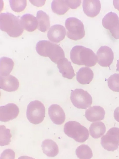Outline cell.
Segmentation results:
<instances>
[{
  "mask_svg": "<svg viewBox=\"0 0 119 159\" xmlns=\"http://www.w3.org/2000/svg\"><path fill=\"white\" fill-rule=\"evenodd\" d=\"M70 57L73 63L78 65L92 67L97 62V57L94 52L81 45H76L73 48Z\"/></svg>",
  "mask_w": 119,
  "mask_h": 159,
  "instance_id": "6da1fadb",
  "label": "cell"
},
{
  "mask_svg": "<svg viewBox=\"0 0 119 159\" xmlns=\"http://www.w3.org/2000/svg\"><path fill=\"white\" fill-rule=\"evenodd\" d=\"M0 28L13 38L19 37L24 30L20 19L9 12L0 14Z\"/></svg>",
  "mask_w": 119,
  "mask_h": 159,
  "instance_id": "7a4b0ae2",
  "label": "cell"
},
{
  "mask_svg": "<svg viewBox=\"0 0 119 159\" xmlns=\"http://www.w3.org/2000/svg\"><path fill=\"white\" fill-rule=\"evenodd\" d=\"M36 50L39 55L48 57L56 64L60 60L65 57L63 49L58 45L48 41L43 40L38 42L36 46Z\"/></svg>",
  "mask_w": 119,
  "mask_h": 159,
  "instance_id": "3957f363",
  "label": "cell"
},
{
  "mask_svg": "<svg viewBox=\"0 0 119 159\" xmlns=\"http://www.w3.org/2000/svg\"><path fill=\"white\" fill-rule=\"evenodd\" d=\"M64 131L68 137L79 143H84L89 137L87 129L75 121L66 122L64 126Z\"/></svg>",
  "mask_w": 119,
  "mask_h": 159,
  "instance_id": "277c9868",
  "label": "cell"
},
{
  "mask_svg": "<svg viewBox=\"0 0 119 159\" xmlns=\"http://www.w3.org/2000/svg\"><path fill=\"white\" fill-rule=\"evenodd\" d=\"M26 116L31 123L36 125L41 123L45 116V109L43 104L37 100L31 102L27 107Z\"/></svg>",
  "mask_w": 119,
  "mask_h": 159,
  "instance_id": "5b68a950",
  "label": "cell"
},
{
  "mask_svg": "<svg viewBox=\"0 0 119 159\" xmlns=\"http://www.w3.org/2000/svg\"><path fill=\"white\" fill-rule=\"evenodd\" d=\"M67 31L66 35L69 39L77 40L83 38L85 35L83 23L79 19L74 17L67 18L65 22Z\"/></svg>",
  "mask_w": 119,
  "mask_h": 159,
  "instance_id": "8992f818",
  "label": "cell"
},
{
  "mask_svg": "<svg viewBox=\"0 0 119 159\" xmlns=\"http://www.w3.org/2000/svg\"><path fill=\"white\" fill-rule=\"evenodd\" d=\"M70 98L73 105L78 109H86L90 106L92 102L90 94L87 91L81 89L72 90Z\"/></svg>",
  "mask_w": 119,
  "mask_h": 159,
  "instance_id": "52a82bcc",
  "label": "cell"
},
{
  "mask_svg": "<svg viewBox=\"0 0 119 159\" xmlns=\"http://www.w3.org/2000/svg\"><path fill=\"white\" fill-rule=\"evenodd\" d=\"M101 144L103 148L109 151H114L119 146V128L112 127L101 139Z\"/></svg>",
  "mask_w": 119,
  "mask_h": 159,
  "instance_id": "ba28073f",
  "label": "cell"
},
{
  "mask_svg": "<svg viewBox=\"0 0 119 159\" xmlns=\"http://www.w3.org/2000/svg\"><path fill=\"white\" fill-rule=\"evenodd\" d=\"M102 24L114 38L119 39V18L116 13L110 12L106 14L102 19Z\"/></svg>",
  "mask_w": 119,
  "mask_h": 159,
  "instance_id": "9c48e42d",
  "label": "cell"
},
{
  "mask_svg": "<svg viewBox=\"0 0 119 159\" xmlns=\"http://www.w3.org/2000/svg\"><path fill=\"white\" fill-rule=\"evenodd\" d=\"M97 62L101 66H109L112 63L113 52L110 47L106 46H101L96 53Z\"/></svg>",
  "mask_w": 119,
  "mask_h": 159,
  "instance_id": "30bf717a",
  "label": "cell"
},
{
  "mask_svg": "<svg viewBox=\"0 0 119 159\" xmlns=\"http://www.w3.org/2000/svg\"><path fill=\"white\" fill-rule=\"evenodd\" d=\"M19 113L18 107L13 103H9L0 107V120L7 122L15 119Z\"/></svg>",
  "mask_w": 119,
  "mask_h": 159,
  "instance_id": "8fae6325",
  "label": "cell"
},
{
  "mask_svg": "<svg viewBox=\"0 0 119 159\" xmlns=\"http://www.w3.org/2000/svg\"><path fill=\"white\" fill-rule=\"evenodd\" d=\"M49 116L53 123L57 125L63 124L65 120V114L61 107L57 104H52L48 109Z\"/></svg>",
  "mask_w": 119,
  "mask_h": 159,
  "instance_id": "7c38bea8",
  "label": "cell"
},
{
  "mask_svg": "<svg viewBox=\"0 0 119 159\" xmlns=\"http://www.w3.org/2000/svg\"><path fill=\"white\" fill-rule=\"evenodd\" d=\"M82 7L84 13L87 16L94 17L99 13L101 5L98 0H83Z\"/></svg>",
  "mask_w": 119,
  "mask_h": 159,
  "instance_id": "4fadbf2b",
  "label": "cell"
},
{
  "mask_svg": "<svg viewBox=\"0 0 119 159\" xmlns=\"http://www.w3.org/2000/svg\"><path fill=\"white\" fill-rule=\"evenodd\" d=\"M66 34V30L64 26L60 25H55L52 26L49 29L47 36L51 42L58 43L65 38Z\"/></svg>",
  "mask_w": 119,
  "mask_h": 159,
  "instance_id": "5bb4252c",
  "label": "cell"
},
{
  "mask_svg": "<svg viewBox=\"0 0 119 159\" xmlns=\"http://www.w3.org/2000/svg\"><path fill=\"white\" fill-rule=\"evenodd\" d=\"M19 86V81L15 76L10 75L6 76H0L1 89L8 92H12L17 90Z\"/></svg>",
  "mask_w": 119,
  "mask_h": 159,
  "instance_id": "9a60e30c",
  "label": "cell"
},
{
  "mask_svg": "<svg viewBox=\"0 0 119 159\" xmlns=\"http://www.w3.org/2000/svg\"><path fill=\"white\" fill-rule=\"evenodd\" d=\"M105 114L104 109L99 106H95L89 107L86 110L85 116L91 122L103 120Z\"/></svg>",
  "mask_w": 119,
  "mask_h": 159,
  "instance_id": "2e32d148",
  "label": "cell"
},
{
  "mask_svg": "<svg viewBox=\"0 0 119 159\" xmlns=\"http://www.w3.org/2000/svg\"><path fill=\"white\" fill-rule=\"evenodd\" d=\"M57 64L59 71L64 77L72 79L75 75L71 63L67 58L64 57Z\"/></svg>",
  "mask_w": 119,
  "mask_h": 159,
  "instance_id": "e0dca14e",
  "label": "cell"
},
{
  "mask_svg": "<svg viewBox=\"0 0 119 159\" xmlns=\"http://www.w3.org/2000/svg\"><path fill=\"white\" fill-rule=\"evenodd\" d=\"M20 20L23 29L27 31L33 32L37 28V19L33 15L25 14L20 17Z\"/></svg>",
  "mask_w": 119,
  "mask_h": 159,
  "instance_id": "ac0fdd59",
  "label": "cell"
},
{
  "mask_svg": "<svg viewBox=\"0 0 119 159\" xmlns=\"http://www.w3.org/2000/svg\"><path fill=\"white\" fill-rule=\"evenodd\" d=\"M41 146L43 153L49 157H55L59 153V147L52 140H45L42 142Z\"/></svg>",
  "mask_w": 119,
  "mask_h": 159,
  "instance_id": "d6986e66",
  "label": "cell"
},
{
  "mask_svg": "<svg viewBox=\"0 0 119 159\" xmlns=\"http://www.w3.org/2000/svg\"><path fill=\"white\" fill-rule=\"evenodd\" d=\"M94 73L89 68L82 67L77 73L76 79L80 84H89L92 80Z\"/></svg>",
  "mask_w": 119,
  "mask_h": 159,
  "instance_id": "ffe728a7",
  "label": "cell"
},
{
  "mask_svg": "<svg viewBox=\"0 0 119 159\" xmlns=\"http://www.w3.org/2000/svg\"><path fill=\"white\" fill-rule=\"evenodd\" d=\"M38 22V29L42 32H46L50 26L49 16L46 12L42 10L38 11L36 14Z\"/></svg>",
  "mask_w": 119,
  "mask_h": 159,
  "instance_id": "44dd1931",
  "label": "cell"
},
{
  "mask_svg": "<svg viewBox=\"0 0 119 159\" xmlns=\"http://www.w3.org/2000/svg\"><path fill=\"white\" fill-rule=\"evenodd\" d=\"M106 131L105 126L101 121L92 123L89 128V134L94 139H98L103 136Z\"/></svg>",
  "mask_w": 119,
  "mask_h": 159,
  "instance_id": "7402d4cb",
  "label": "cell"
},
{
  "mask_svg": "<svg viewBox=\"0 0 119 159\" xmlns=\"http://www.w3.org/2000/svg\"><path fill=\"white\" fill-rule=\"evenodd\" d=\"M14 65L13 61L7 57H2L0 60V76H6L9 75Z\"/></svg>",
  "mask_w": 119,
  "mask_h": 159,
  "instance_id": "603a6c76",
  "label": "cell"
},
{
  "mask_svg": "<svg viewBox=\"0 0 119 159\" xmlns=\"http://www.w3.org/2000/svg\"><path fill=\"white\" fill-rule=\"evenodd\" d=\"M51 8L53 12L59 15L64 14L70 9L66 0H54L51 3Z\"/></svg>",
  "mask_w": 119,
  "mask_h": 159,
  "instance_id": "cb8c5ba5",
  "label": "cell"
},
{
  "mask_svg": "<svg viewBox=\"0 0 119 159\" xmlns=\"http://www.w3.org/2000/svg\"><path fill=\"white\" fill-rule=\"evenodd\" d=\"M75 152L79 159H90L93 156L92 150L88 145L85 144L79 146L76 149Z\"/></svg>",
  "mask_w": 119,
  "mask_h": 159,
  "instance_id": "d4e9b609",
  "label": "cell"
},
{
  "mask_svg": "<svg viewBox=\"0 0 119 159\" xmlns=\"http://www.w3.org/2000/svg\"><path fill=\"white\" fill-rule=\"evenodd\" d=\"M12 135L10 130L3 125L0 126V145L4 146L9 144L11 141Z\"/></svg>",
  "mask_w": 119,
  "mask_h": 159,
  "instance_id": "484cf974",
  "label": "cell"
},
{
  "mask_svg": "<svg viewBox=\"0 0 119 159\" xmlns=\"http://www.w3.org/2000/svg\"><path fill=\"white\" fill-rule=\"evenodd\" d=\"M108 87L112 91L119 92V74L111 75L107 80Z\"/></svg>",
  "mask_w": 119,
  "mask_h": 159,
  "instance_id": "4316f807",
  "label": "cell"
},
{
  "mask_svg": "<svg viewBox=\"0 0 119 159\" xmlns=\"http://www.w3.org/2000/svg\"><path fill=\"white\" fill-rule=\"evenodd\" d=\"M27 0H10L9 3L11 9L14 11L21 12L24 10L27 6Z\"/></svg>",
  "mask_w": 119,
  "mask_h": 159,
  "instance_id": "83f0119b",
  "label": "cell"
},
{
  "mask_svg": "<svg viewBox=\"0 0 119 159\" xmlns=\"http://www.w3.org/2000/svg\"><path fill=\"white\" fill-rule=\"evenodd\" d=\"M15 157L14 151L11 149H7L2 152L0 159H15Z\"/></svg>",
  "mask_w": 119,
  "mask_h": 159,
  "instance_id": "f1b7e54d",
  "label": "cell"
},
{
  "mask_svg": "<svg viewBox=\"0 0 119 159\" xmlns=\"http://www.w3.org/2000/svg\"><path fill=\"white\" fill-rule=\"evenodd\" d=\"M66 3L69 7L72 9H76L79 7L81 3V0H66Z\"/></svg>",
  "mask_w": 119,
  "mask_h": 159,
  "instance_id": "f546056e",
  "label": "cell"
},
{
  "mask_svg": "<svg viewBox=\"0 0 119 159\" xmlns=\"http://www.w3.org/2000/svg\"><path fill=\"white\" fill-rule=\"evenodd\" d=\"M29 1L34 6L37 7H42L43 6L46 0H29Z\"/></svg>",
  "mask_w": 119,
  "mask_h": 159,
  "instance_id": "4dcf8cb0",
  "label": "cell"
},
{
  "mask_svg": "<svg viewBox=\"0 0 119 159\" xmlns=\"http://www.w3.org/2000/svg\"><path fill=\"white\" fill-rule=\"evenodd\" d=\"M114 117L115 119L119 122V107H117L114 112Z\"/></svg>",
  "mask_w": 119,
  "mask_h": 159,
  "instance_id": "1f68e13d",
  "label": "cell"
},
{
  "mask_svg": "<svg viewBox=\"0 0 119 159\" xmlns=\"http://www.w3.org/2000/svg\"><path fill=\"white\" fill-rule=\"evenodd\" d=\"M113 4L114 7L119 11V0H114Z\"/></svg>",
  "mask_w": 119,
  "mask_h": 159,
  "instance_id": "d6a6232c",
  "label": "cell"
},
{
  "mask_svg": "<svg viewBox=\"0 0 119 159\" xmlns=\"http://www.w3.org/2000/svg\"><path fill=\"white\" fill-rule=\"evenodd\" d=\"M18 159H35L28 156H23L19 157Z\"/></svg>",
  "mask_w": 119,
  "mask_h": 159,
  "instance_id": "836d02e7",
  "label": "cell"
},
{
  "mask_svg": "<svg viewBox=\"0 0 119 159\" xmlns=\"http://www.w3.org/2000/svg\"><path fill=\"white\" fill-rule=\"evenodd\" d=\"M116 67L117 68V70L119 72V59L117 61V63L116 65Z\"/></svg>",
  "mask_w": 119,
  "mask_h": 159,
  "instance_id": "e575fe53",
  "label": "cell"
}]
</instances>
